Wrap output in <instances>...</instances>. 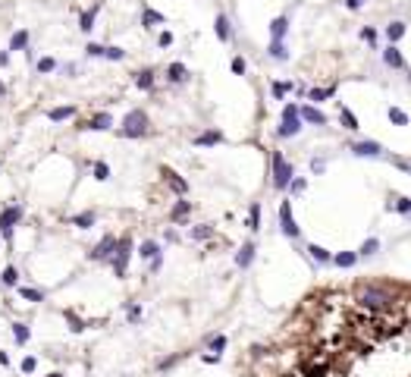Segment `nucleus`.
Returning a JSON list of instances; mask_svg holds the SVG:
<instances>
[{
	"instance_id": "1",
	"label": "nucleus",
	"mask_w": 411,
	"mask_h": 377,
	"mask_svg": "<svg viewBox=\"0 0 411 377\" xmlns=\"http://www.w3.org/2000/svg\"><path fill=\"white\" fill-rule=\"evenodd\" d=\"M358 302H361L364 308H389L393 305V295L386 289H380V286H361L358 289Z\"/></svg>"
},
{
	"instance_id": "2",
	"label": "nucleus",
	"mask_w": 411,
	"mask_h": 377,
	"mask_svg": "<svg viewBox=\"0 0 411 377\" xmlns=\"http://www.w3.org/2000/svg\"><path fill=\"white\" fill-rule=\"evenodd\" d=\"M145 132H148V113H145V110L126 113V120H122V135H126V138H141Z\"/></svg>"
},
{
	"instance_id": "3",
	"label": "nucleus",
	"mask_w": 411,
	"mask_h": 377,
	"mask_svg": "<svg viewBox=\"0 0 411 377\" xmlns=\"http://www.w3.org/2000/svg\"><path fill=\"white\" fill-rule=\"evenodd\" d=\"M292 176H295V173H292V167L286 164V157H282L279 151H273V186H276V189H286V186L292 183Z\"/></svg>"
},
{
	"instance_id": "4",
	"label": "nucleus",
	"mask_w": 411,
	"mask_h": 377,
	"mask_svg": "<svg viewBox=\"0 0 411 377\" xmlns=\"http://www.w3.org/2000/svg\"><path fill=\"white\" fill-rule=\"evenodd\" d=\"M301 129V116H298V107L295 104H286V110H282V126H279V135L289 138V135H298Z\"/></svg>"
},
{
	"instance_id": "5",
	"label": "nucleus",
	"mask_w": 411,
	"mask_h": 377,
	"mask_svg": "<svg viewBox=\"0 0 411 377\" xmlns=\"http://www.w3.org/2000/svg\"><path fill=\"white\" fill-rule=\"evenodd\" d=\"M129 251H132V242H129V239H119V242H116L113 255H110L116 276H122V273H126V261H129Z\"/></svg>"
},
{
	"instance_id": "6",
	"label": "nucleus",
	"mask_w": 411,
	"mask_h": 377,
	"mask_svg": "<svg viewBox=\"0 0 411 377\" xmlns=\"http://www.w3.org/2000/svg\"><path fill=\"white\" fill-rule=\"evenodd\" d=\"M19 220H22V208H19V205L7 208L4 214H0V233L10 239V236H13V223H19Z\"/></svg>"
},
{
	"instance_id": "7",
	"label": "nucleus",
	"mask_w": 411,
	"mask_h": 377,
	"mask_svg": "<svg viewBox=\"0 0 411 377\" xmlns=\"http://www.w3.org/2000/svg\"><path fill=\"white\" fill-rule=\"evenodd\" d=\"M279 223H282V233H286L289 239H295V236H298V226H295V217H292L289 201H282V205H279Z\"/></svg>"
},
{
	"instance_id": "8",
	"label": "nucleus",
	"mask_w": 411,
	"mask_h": 377,
	"mask_svg": "<svg viewBox=\"0 0 411 377\" xmlns=\"http://www.w3.org/2000/svg\"><path fill=\"white\" fill-rule=\"evenodd\" d=\"M113 248H116V239L113 236H104L97 245H94V251H91V258L94 261H110V255H113Z\"/></svg>"
},
{
	"instance_id": "9",
	"label": "nucleus",
	"mask_w": 411,
	"mask_h": 377,
	"mask_svg": "<svg viewBox=\"0 0 411 377\" xmlns=\"http://www.w3.org/2000/svg\"><path fill=\"white\" fill-rule=\"evenodd\" d=\"M383 63L393 66V69H405V60H402V54H399V47H396V44H389L386 50H383Z\"/></svg>"
},
{
	"instance_id": "10",
	"label": "nucleus",
	"mask_w": 411,
	"mask_h": 377,
	"mask_svg": "<svg viewBox=\"0 0 411 377\" xmlns=\"http://www.w3.org/2000/svg\"><path fill=\"white\" fill-rule=\"evenodd\" d=\"M352 151H355L358 157H377V154H380L383 148H380V142H358V145H355Z\"/></svg>"
},
{
	"instance_id": "11",
	"label": "nucleus",
	"mask_w": 411,
	"mask_h": 377,
	"mask_svg": "<svg viewBox=\"0 0 411 377\" xmlns=\"http://www.w3.org/2000/svg\"><path fill=\"white\" fill-rule=\"evenodd\" d=\"M286 32H289V19H286V16H276V19L270 22V35H273V41H282V38H286Z\"/></svg>"
},
{
	"instance_id": "12",
	"label": "nucleus",
	"mask_w": 411,
	"mask_h": 377,
	"mask_svg": "<svg viewBox=\"0 0 411 377\" xmlns=\"http://www.w3.org/2000/svg\"><path fill=\"white\" fill-rule=\"evenodd\" d=\"M298 116H301L304 123H317V126H323V123H326V116H323L317 107H301V110H298Z\"/></svg>"
},
{
	"instance_id": "13",
	"label": "nucleus",
	"mask_w": 411,
	"mask_h": 377,
	"mask_svg": "<svg viewBox=\"0 0 411 377\" xmlns=\"http://www.w3.org/2000/svg\"><path fill=\"white\" fill-rule=\"evenodd\" d=\"M251 261H254V245H251V242H245V245H242V251L236 255V264H239V267H248Z\"/></svg>"
},
{
	"instance_id": "14",
	"label": "nucleus",
	"mask_w": 411,
	"mask_h": 377,
	"mask_svg": "<svg viewBox=\"0 0 411 377\" xmlns=\"http://www.w3.org/2000/svg\"><path fill=\"white\" fill-rule=\"evenodd\" d=\"M220 142H223V132H217V129L201 132V135L195 138V145H201V148H204V145H220Z\"/></svg>"
},
{
	"instance_id": "15",
	"label": "nucleus",
	"mask_w": 411,
	"mask_h": 377,
	"mask_svg": "<svg viewBox=\"0 0 411 377\" xmlns=\"http://www.w3.org/2000/svg\"><path fill=\"white\" fill-rule=\"evenodd\" d=\"M167 79H170V82H186V79H189V72H186V66H182V63H173V66L167 69Z\"/></svg>"
},
{
	"instance_id": "16",
	"label": "nucleus",
	"mask_w": 411,
	"mask_h": 377,
	"mask_svg": "<svg viewBox=\"0 0 411 377\" xmlns=\"http://www.w3.org/2000/svg\"><path fill=\"white\" fill-rule=\"evenodd\" d=\"M402 35H405V22H399V19H396V22H389V25H386V38H389V44H396Z\"/></svg>"
},
{
	"instance_id": "17",
	"label": "nucleus",
	"mask_w": 411,
	"mask_h": 377,
	"mask_svg": "<svg viewBox=\"0 0 411 377\" xmlns=\"http://www.w3.org/2000/svg\"><path fill=\"white\" fill-rule=\"evenodd\" d=\"M97 10H100V7H91V10H85V13H82V19H79V22H82V25H79L82 32H91V29H94V19H97Z\"/></svg>"
},
{
	"instance_id": "18",
	"label": "nucleus",
	"mask_w": 411,
	"mask_h": 377,
	"mask_svg": "<svg viewBox=\"0 0 411 377\" xmlns=\"http://www.w3.org/2000/svg\"><path fill=\"white\" fill-rule=\"evenodd\" d=\"M330 261H336V267H352L358 261V255H355V251H339V255H333Z\"/></svg>"
},
{
	"instance_id": "19",
	"label": "nucleus",
	"mask_w": 411,
	"mask_h": 377,
	"mask_svg": "<svg viewBox=\"0 0 411 377\" xmlns=\"http://www.w3.org/2000/svg\"><path fill=\"white\" fill-rule=\"evenodd\" d=\"M110 126H113L110 113H97V116H94V120L88 123V129H97V132H100V129H110Z\"/></svg>"
},
{
	"instance_id": "20",
	"label": "nucleus",
	"mask_w": 411,
	"mask_h": 377,
	"mask_svg": "<svg viewBox=\"0 0 411 377\" xmlns=\"http://www.w3.org/2000/svg\"><path fill=\"white\" fill-rule=\"evenodd\" d=\"M135 85H138L141 91H151V88H154V72H151V69H141L138 79H135Z\"/></svg>"
},
{
	"instance_id": "21",
	"label": "nucleus",
	"mask_w": 411,
	"mask_h": 377,
	"mask_svg": "<svg viewBox=\"0 0 411 377\" xmlns=\"http://www.w3.org/2000/svg\"><path fill=\"white\" fill-rule=\"evenodd\" d=\"M163 176H167V180H170V186H173V189H176L179 195H186V192H189V186H186V180H179V176H176L173 170H163Z\"/></svg>"
},
{
	"instance_id": "22",
	"label": "nucleus",
	"mask_w": 411,
	"mask_h": 377,
	"mask_svg": "<svg viewBox=\"0 0 411 377\" xmlns=\"http://www.w3.org/2000/svg\"><path fill=\"white\" fill-rule=\"evenodd\" d=\"M214 29H217V38H220V41H229V19H226V16H217Z\"/></svg>"
},
{
	"instance_id": "23",
	"label": "nucleus",
	"mask_w": 411,
	"mask_h": 377,
	"mask_svg": "<svg viewBox=\"0 0 411 377\" xmlns=\"http://www.w3.org/2000/svg\"><path fill=\"white\" fill-rule=\"evenodd\" d=\"M25 44H29V32H13V38H10V50H22Z\"/></svg>"
},
{
	"instance_id": "24",
	"label": "nucleus",
	"mask_w": 411,
	"mask_h": 377,
	"mask_svg": "<svg viewBox=\"0 0 411 377\" xmlns=\"http://www.w3.org/2000/svg\"><path fill=\"white\" fill-rule=\"evenodd\" d=\"M270 57H273V60H286V57H289L286 44H282V41H270Z\"/></svg>"
},
{
	"instance_id": "25",
	"label": "nucleus",
	"mask_w": 411,
	"mask_h": 377,
	"mask_svg": "<svg viewBox=\"0 0 411 377\" xmlns=\"http://www.w3.org/2000/svg\"><path fill=\"white\" fill-rule=\"evenodd\" d=\"M189 211H192V205H189V201H179V205L170 211V217H173V220H186V217H189Z\"/></svg>"
},
{
	"instance_id": "26",
	"label": "nucleus",
	"mask_w": 411,
	"mask_h": 377,
	"mask_svg": "<svg viewBox=\"0 0 411 377\" xmlns=\"http://www.w3.org/2000/svg\"><path fill=\"white\" fill-rule=\"evenodd\" d=\"M72 113H75V107H57V110H50L47 116L54 120V123H63V120H69Z\"/></svg>"
},
{
	"instance_id": "27",
	"label": "nucleus",
	"mask_w": 411,
	"mask_h": 377,
	"mask_svg": "<svg viewBox=\"0 0 411 377\" xmlns=\"http://www.w3.org/2000/svg\"><path fill=\"white\" fill-rule=\"evenodd\" d=\"M326 371H330L326 362H320V365H307V368H304V377H326Z\"/></svg>"
},
{
	"instance_id": "28",
	"label": "nucleus",
	"mask_w": 411,
	"mask_h": 377,
	"mask_svg": "<svg viewBox=\"0 0 411 377\" xmlns=\"http://www.w3.org/2000/svg\"><path fill=\"white\" fill-rule=\"evenodd\" d=\"M389 123H396V126H408V113L399 110V107H389Z\"/></svg>"
},
{
	"instance_id": "29",
	"label": "nucleus",
	"mask_w": 411,
	"mask_h": 377,
	"mask_svg": "<svg viewBox=\"0 0 411 377\" xmlns=\"http://www.w3.org/2000/svg\"><path fill=\"white\" fill-rule=\"evenodd\" d=\"M138 255H141V258H154V255H160V248H157V242H141Z\"/></svg>"
},
{
	"instance_id": "30",
	"label": "nucleus",
	"mask_w": 411,
	"mask_h": 377,
	"mask_svg": "<svg viewBox=\"0 0 411 377\" xmlns=\"http://www.w3.org/2000/svg\"><path fill=\"white\" fill-rule=\"evenodd\" d=\"M248 226H251V230H258V226H261V205H251V211H248Z\"/></svg>"
},
{
	"instance_id": "31",
	"label": "nucleus",
	"mask_w": 411,
	"mask_h": 377,
	"mask_svg": "<svg viewBox=\"0 0 411 377\" xmlns=\"http://www.w3.org/2000/svg\"><path fill=\"white\" fill-rule=\"evenodd\" d=\"M377 248H380V239H367L361 248H358V255H361V258H367V255H374Z\"/></svg>"
},
{
	"instance_id": "32",
	"label": "nucleus",
	"mask_w": 411,
	"mask_h": 377,
	"mask_svg": "<svg viewBox=\"0 0 411 377\" xmlns=\"http://www.w3.org/2000/svg\"><path fill=\"white\" fill-rule=\"evenodd\" d=\"M307 251H311V258H314V261H320V264L333 258V255H330V251H326V248H320V245H311V248H307Z\"/></svg>"
},
{
	"instance_id": "33",
	"label": "nucleus",
	"mask_w": 411,
	"mask_h": 377,
	"mask_svg": "<svg viewBox=\"0 0 411 377\" xmlns=\"http://www.w3.org/2000/svg\"><path fill=\"white\" fill-rule=\"evenodd\" d=\"M72 223H75V226H82V230H88V226L94 223V211H85V214H79Z\"/></svg>"
},
{
	"instance_id": "34",
	"label": "nucleus",
	"mask_w": 411,
	"mask_h": 377,
	"mask_svg": "<svg viewBox=\"0 0 411 377\" xmlns=\"http://www.w3.org/2000/svg\"><path fill=\"white\" fill-rule=\"evenodd\" d=\"M57 69V60L54 57H41L38 60V72H54Z\"/></svg>"
},
{
	"instance_id": "35",
	"label": "nucleus",
	"mask_w": 411,
	"mask_h": 377,
	"mask_svg": "<svg viewBox=\"0 0 411 377\" xmlns=\"http://www.w3.org/2000/svg\"><path fill=\"white\" fill-rule=\"evenodd\" d=\"M339 120L345 123V129H358V120L352 116V110H345V107H342V110H339Z\"/></svg>"
},
{
	"instance_id": "36",
	"label": "nucleus",
	"mask_w": 411,
	"mask_h": 377,
	"mask_svg": "<svg viewBox=\"0 0 411 377\" xmlns=\"http://www.w3.org/2000/svg\"><path fill=\"white\" fill-rule=\"evenodd\" d=\"M13 336H16V343H25V340H29V327H25V324H13Z\"/></svg>"
},
{
	"instance_id": "37",
	"label": "nucleus",
	"mask_w": 411,
	"mask_h": 377,
	"mask_svg": "<svg viewBox=\"0 0 411 377\" xmlns=\"http://www.w3.org/2000/svg\"><path fill=\"white\" fill-rule=\"evenodd\" d=\"M94 180H100V183L110 180V167L107 164H94Z\"/></svg>"
},
{
	"instance_id": "38",
	"label": "nucleus",
	"mask_w": 411,
	"mask_h": 377,
	"mask_svg": "<svg viewBox=\"0 0 411 377\" xmlns=\"http://www.w3.org/2000/svg\"><path fill=\"white\" fill-rule=\"evenodd\" d=\"M141 22H145V25H154V22H163V16H160L157 10H145V16H141Z\"/></svg>"
},
{
	"instance_id": "39",
	"label": "nucleus",
	"mask_w": 411,
	"mask_h": 377,
	"mask_svg": "<svg viewBox=\"0 0 411 377\" xmlns=\"http://www.w3.org/2000/svg\"><path fill=\"white\" fill-rule=\"evenodd\" d=\"M19 295H22V299H29V302H41V299H44L38 289H29V286H22V289H19Z\"/></svg>"
},
{
	"instance_id": "40",
	"label": "nucleus",
	"mask_w": 411,
	"mask_h": 377,
	"mask_svg": "<svg viewBox=\"0 0 411 377\" xmlns=\"http://www.w3.org/2000/svg\"><path fill=\"white\" fill-rule=\"evenodd\" d=\"M104 57L107 60H122L126 54H122V47H104Z\"/></svg>"
},
{
	"instance_id": "41",
	"label": "nucleus",
	"mask_w": 411,
	"mask_h": 377,
	"mask_svg": "<svg viewBox=\"0 0 411 377\" xmlns=\"http://www.w3.org/2000/svg\"><path fill=\"white\" fill-rule=\"evenodd\" d=\"M396 211L399 214H411V198H396Z\"/></svg>"
},
{
	"instance_id": "42",
	"label": "nucleus",
	"mask_w": 411,
	"mask_h": 377,
	"mask_svg": "<svg viewBox=\"0 0 411 377\" xmlns=\"http://www.w3.org/2000/svg\"><path fill=\"white\" fill-rule=\"evenodd\" d=\"M286 91H292V85H289V82H273V97H282Z\"/></svg>"
},
{
	"instance_id": "43",
	"label": "nucleus",
	"mask_w": 411,
	"mask_h": 377,
	"mask_svg": "<svg viewBox=\"0 0 411 377\" xmlns=\"http://www.w3.org/2000/svg\"><path fill=\"white\" fill-rule=\"evenodd\" d=\"M211 233H214L211 226H195V230H192V236H195V239H211Z\"/></svg>"
},
{
	"instance_id": "44",
	"label": "nucleus",
	"mask_w": 411,
	"mask_h": 377,
	"mask_svg": "<svg viewBox=\"0 0 411 377\" xmlns=\"http://www.w3.org/2000/svg\"><path fill=\"white\" fill-rule=\"evenodd\" d=\"M333 91H336V88H314V91H311V101H323V97H330Z\"/></svg>"
},
{
	"instance_id": "45",
	"label": "nucleus",
	"mask_w": 411,
	"mask_h": 377,
	"mask_svg": "<svg viewBox=\"0 0 411 377\" xmlns=\"http://www.w3.org/2000/svg\"><path fill=\"white\" fill-rule=\"evenodd\" d=\"M16 276H19V273H16V267H7V270H4V283H7V286H13V283H16Z\"/></svg>"
},
{
	"instance_id": "46",
	"label": "nucleus",
	"mask_w": 411,
	"mask_h": 377,
	"mask_svg": "<svg viewBox=\"0 0 411 377\" xmlns=\"http://www.w3.org/2000/svg\"><path fill=\"white\" fill-rule=\"evenodd\" d=\"M211 349H214V352H223V349H226V336H214V340H211Z\"/></svg>"
},
{
	"instance_id": "47",
	"label": "nucleus",
	"mask_w": 411,
	"mask_h": 377,
	"mask_svg": "<svg viewBox=\"0 0 411 377\" xmlns=\"http://www.w3.org/2000/svg\"><path fill=\"white\" fill-rule=\"evenodd\" d=\"M85 50H88V57H104V47L100 44H88Z\"/></svg>"
},
{
	"instance_id": "48",
	"label": "nucleus",
	"mask_w": 411,
	"mask_h": 377,
	"mask_svg": "<svg viewBox=\"0 0 411 377\" xmlns=\"http://www.w3.org/2000/svg\"><path fill=\"white\" fill-rule=\"evenodd\" d=\"M233 72H236V75H245V60H242V57L233 60Z\"/></svg>"
},
{
	"instance_id": "49",
	"label": "nucleus",
	"mask_w": 411,
	"mask_h": 377,
	"mask_svg": "<svg viewBox=\"0 0 411 377\" xmlns=\"http://www.w3.org/2000/svg\"><path fill=\"white\" fill-rule=\"evenodd\" d=\"M361 38H364L367 44H374V41H377V32H374V29H361Z\"/></svg>"
},
{
	"instance_id": "50",
	"label": "nucleus",
	"mask_w": 411,
	"mask_h": 377,
	"mask_svg": "<svg viewBox=\"0 0 411 377\" xmlns=\"http://www.w3.org/2000/svg\"><path fill=\"white\" fill-rule=\"evenodd\" d=\"M289 186H292V192H295V195H298V192H304V189H307V183H304V180H292V183H289Z\"/></svg>"
},
{
	"instance_id": "51",
	"label": "nucleus",
	"mask_w": 411,
	"mask_h": 377,
	"mask_svg": "<svg viewBox=\"0 0 411 377\" xmlns=\"http://www.w3.org/2000/svg\"><path fill=\"white\" fill-rule=\"evenodd\" d=\"M22 371H25V374H32V371H35V359H32V355H29V359H22Z\"/></svg>"
},
{
	"instance_id": "52",
	"label": "nucleus",
	"mask_w": 411,
	"mask_h": 377,
	"mask_svg": "<svg viewBox=\"0 0 411 377\" xmlns=\"http://www.w3.org/2000/svg\"><path fill=\"white\" fill-rule=\"evenodd\" d=\"M364 4H367V0H345V7H348V10H361Z\"/></svg>"
},
{
	"instance_id": "53",
	"label": "nucleus",
	"mask_w": 411,
	"mask_h": 377,
	"mask_svg": "<svg viewBox=\"0 0 411 377\" xmlns=\"http://www.w3.org/2000/svg\"><path fill=\"white\" fill-rule=\"evenodd\" d=\"M170 44H173V35H170V32H163V35H160V47H170Z\"/></svg>"
},
{
	"instance_id": "54",
	"label": "nucleus",
	"mask_w": 411,
	"mask_h": 377,
	"mask_svg": "<svg viewBox=\"0 0 411 377\" xmlns=\"http://www.w3.org/2000/svg\"><path fill=\"white\" fill-rule=\"evenodd\" d=\"M323 167H326L323 161H311V170H314V173H323Z\"/></svg>"
},
{
	"instance_id": "55",
	"label": "nucleus",
	"mask_w": 411,
	"mask_h": 377,
	"mask_svg": "<svg viewBox=\"0 0 411 377\" xmlns=\"http://www.w3.org/2000/svg\"><path fill=\"white\" fill-rule=\"evenodd\" d=\"M7 60H10V54H7V50H0V66H7Z\"/></svg>"
},
{
	"instance_id": "56",
	"label": "nucleus",
	"mask_w": 411,
	"mask_h": 377,
	"mask_svg": "<svg viewBox=\"0 0 411 377\" xmlns=\"http://www.w3.org/2000/svg\"><path fill=\"white\" fill-rule=\"evenodd\" d=\"M10 359H7V352H0V365H7Z\"/></svg>"
},
{
	"instance_id": "57",
	"label": "nucleus",
	"mask_w": 411,
	"mask_h": 377,
	"mask_svg": "<svg viewBox=\"0 0 411 377\" xmlns=\"http://www.w3.org/2000/svg\"><path fill=\"white\" fill-rule=\"evenodd\" d=\"M0 97H4V82H0Z\"/></svg>"
},
{
	"instance_id": "58",
	"label": "nucleus",
	"mask_w": 411,
	"mask_h": 377,
	"mask_svg": "<svg viewBox=\"0 0 411 377\" xmlns=\"http://www.w3.org/2000/svg\"><path fill=\"white\" fill-rule=\"evenodd\" d=\"M50 377H60V374H50Z\"/></svg>"
}]
</instances>
